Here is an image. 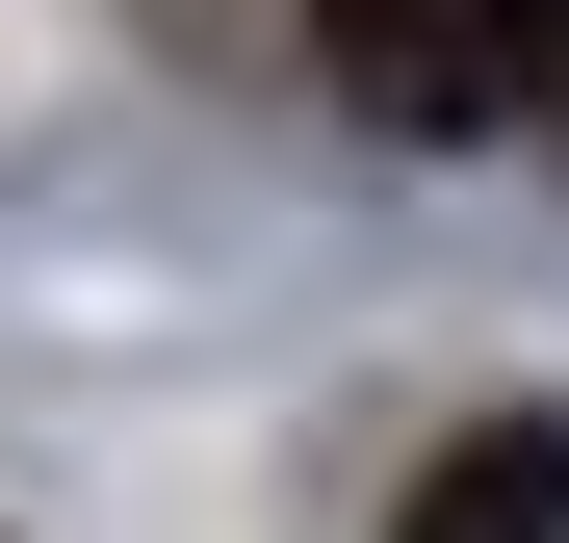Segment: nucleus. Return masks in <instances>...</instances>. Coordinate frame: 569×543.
Here are the masks:
<instances>
[{
	"label": "nucleus",
	"mask_w": 569,
	"mask_h": 543,
	"mask_svg": "<svg viewBox=\"0 0 569 543\" xmlns=\"http://www.w3.org/2000/svg\"><path fill=\"white\" fill-rule=\"evenodd\" d=\"M311 52L362 130H518L569 78V0H311Z\"/></svg>",
	"instance_id": "1"
},
{
	"label": "nucleus",
	"mask_w": 569,
	"mask_h": 543,
	"mask_svg": "<svg viewBox=\"0 0 569 543\" xmlns=\"http://www.w3.org/2000/svg\"><path fill=\"white\" fill-rule=\"evenodd\" d=\"M415 543H569V414H492L415 466Z\"/></svg>",
	"instance_id": "2"
}]
</instances>
